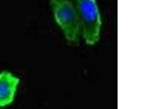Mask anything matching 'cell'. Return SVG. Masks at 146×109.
I'll return each mask as SVG.
<instances>
[{"mask_svg":"<svg viewBox=\"0 0 146 109\" xmlns=\"http://www.w3.org/2000/svg\"><path fill=\"white\" fill-rule=\"evenodd\" d=\"M80 33L87 44L93 45L100 39L101 21L95 0H74Z\"/></svg>","mask_w":146,"mask_h":109,"instance_id":"obj_1","label":"cell"},{"mask_svg":"<svg viewBox=\"0 0 146 109\" xmlns=\"http://www.w3.org/2000/svg\"><path fill=\"white\" fill-rule=\"evenodd\" d=\"M56 22L62 30L67 41L77 44L80 30V22L74 6L69 0H50Z\"/></svg>","mask_w":146,"mask_h":109,"instance_id":"obj_2","label":"cell"},{"mask_svg":"<svg viewBox=\"0 0 146 109\" xmlns=\"http://www.w3.org/2000/svg\"><path fill=\"white\" fill-rule=\"evenodd\" d=\"M20 79L8 71L0 73V108L13 102Z\"/></svg>","mask_w":146,"mask_h":109,"instance_id":"obj_3","label":"cell"}]
</instances>
